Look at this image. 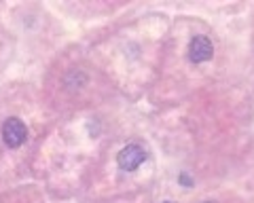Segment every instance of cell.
<instances>
[{
  "label": "cell",
  "mask_w": 254,
  "mask_h": 203,
  "mask_svg": "<svg viewBox=\"0 0 254 203\" xmlns=\"http://www.w3.org/2000/svg\"><path fill=\"white\" fill-rule=\"evenodd\" d=\"M146 159V152H144V148L138 146V144H129V146H125L121 152L117 154V163H119V167L125 169V171H133V169H138L142 163H144Z\"/></svg>",
  "instance_id": "2"
},
{
  "label": "cell",
  "mask_w": 254,
  "mask_h": 203,
  "mask_svg": "<svg viewBox=\"0 0 254 203\" xmlns=\"http://www.w3.org/2000/svg\"><path fill=\"white\" fill-rule=\"evenodd\" d=\"M214 55V45L208 36H195L189 45V59L195 64H203V61L212 59Z\"/></svg>",
  "instance_id": "3"
},
{
  "label": "cell",
  "mask_w": 254,
  "mask_h": 203,
  "mask_svg": "<svg viewBox=\"0 0 254 203\" xmlns=\"http://www.w3.org/2000/svg\"><path fill=\"white\" fill-rule=\"evenodd\" d=\"M28 138V129L21 119L17 116H9L2 125V140L9 148H19Z\"/></svg>",
  "instance_id": "1"
},
{
  "label": "cell",
  "mask_w": 254,
  "mask_h": 203,
  "mask_svg": "<svg viewBox=\"0 0 254 203\" xmlns=\"http://www.w3.org/2000/svg\"><path fill=\"white\" fill-rule=\"evenodd\" d=\"M180 182H182V184H187V186H190V180H189V176H185V174L180 176Z\"/></svg>",
  "instance_id": "4"
},
{
  "label": "cell",
  "mask_w": 254,
  "mask_h": 203,
  "mask_svg": "<svg viewBox=\"0 0 254 203\" xmlns=\"http://www.w3.org/2000/svg\"><path fill=\"white\" fill-rule=\"evenodd\" d=\"M165 203H172V201H165Z\"/></svg>",
  "instance_id": "5"
}]
</instances>
